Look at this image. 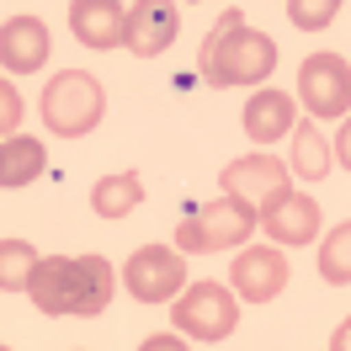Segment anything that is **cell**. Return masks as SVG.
I'll return each mask as SVG.
<instances>
[{"label":"cell","mask_w":351,"mask_h":351,"mask_svg":"<svg viewBox=\"0 0 351 351\" xmlns=\"http://www.w3.org/2000/svg\"><path fill=\"white\" fill-rule=\"evenodd\" d=\"M197 69L208 86H261L266 75L277 69V43L256 32L245 22L240 5H223V16L213 22V32L202 38V53H197Z\"/></svg>","instance_id":"6da1fadb"},{"label":"cell","mask_w":351,"mask_h":351,"mask_svg":"<svg viewBox=\"0 0 351 351\" xmlns=\"http://www.w3.org/2000/svg\"><path fill=\"white\" fill-rule=\"evenodd\" d=\"M27 293H32V304L43 308V314L96 319L112 304L117 277H112L107 256H48V261H38V277H32Z\"/></svg>","instance_id":"7a4b0ae2"},{"label":"cell","mask_w":351,"mask_h":351,"mask_svg":"<svg viewBox=\"0 0 351 351\" xmlns=\"http://www.w3.org/2000/svg\"><path fill=\"white\" fill-rule=\"evenodd\" d=\"M107 112V90L86 69H59L43 86V123L53 128V138H86Z\"/></svg>","instance_id":"3957f363"},{"label":"cell","mask_w":351,"mask_h":351,"mask_svg":"<svg viewBox=\"0 0 351 351\" xmlns=\"http://www.w3.org/2000/svg\"><path fill=\"white\" fill-rule=\"evenodd\" d=\"M256 229V208H245L240 197H208L197 208H186L176 223V245L181 256H202V250H223V245H245Z\"/></svg>","instance_id":"277c9868"},{"label":"cell","mask_w":351,"mask_h":351,"mask_svg":"<svg viewBox=\"0 0 351 351\" xmlns=\"http://www.w3.org/2000/svg\"><path fill=\"white\" fill-rule=\"evenodd\" d=\"M171 319H176V335L223 341V335H234V325H240V298H234V287H223V282H192L176 298Z\"/></svg>","instance_id":"5b68a950"},{"label":"cell","mask_w":351,"mask_h":351,"mask_svg":"<svg viewBox=\"0 0 351 351\" xmlns=\"http://www.w3.org/2000/svg\"><path fill=\"white\" fill-rule=\"evenodd\" d=\"M186 261H181V250L171 245H138L123 266V287H128L138 304H171L186 293Z\"/></svg>","instance_id":"8992f818"},{"label":"cell","mask_w":351,"mask_h":351,"mask_svg":"<svg viewBox=\"0 0 351 351\" xmlns=\"http://www.w3.org/2000/svg\"><path fill=\"white\" fill-rule=\"evenodd\" d=\"M298 101L308 117H351V64L341 53H308L298 64Z\"/></svg>","instance_id":"52a82bcc"},{"label":"cell","mask_w":351,"mask_h":351,"mask_svg":"<svg viewBox=\"0 0 351 351\" xmlns=\"http://www.w3.org/2000/svg\"><path fill=\"white\" fill-rule=\"evenodd\" d=\"M223 192L261 213L266 202H277L282 192H293V186H287L282 160H271V154H245V160H229V165H223Z\"/></svg>","instance_id":"ba28073f"},{"label":"cell","mask_w":351,"mask_h":351,"mask_svg":"<svg viewBox=\"0 0 351 351\" xmlns=\"http://www.w3.org/2000/svg\"><path fill=\"white\" fill-rule=\"evenodd\" d=\"M287 271L293 266H287L282 250L250 245V250H240V261L229 266V282H234V298H245V304H271L287 287Z\"/></svg>","instance_id":"9c48e42d"},{"label":"cell","mask_w":351,"mask_h":351,"mask_svg":"<svg viewBox=\"0 0 351 351\" xmlns=\"http://www.w3.org/2000/svg\"><path fill=\"white\" fill-rule=\"evenodd\" d=\"M176 32H181V11L171 0H138V5H128V43L123 48L138 59H154L176 43Z\"/></svg>","instance_id":"30bf717a"},{"label":"cell","mask_w":351,"mask_h":351,"mask_svg":"<svg viewBox=\"0 0 351 351\" xmlns=\"http://www.w3.org/2000/svg\"><path fill=\"white\" fill-rule=\"evenodd\" d=\"M261 229L277 245H308L319 234V202L308 197V192H282L277 202L261 208Z\"/></svg>","instance_id":"8fae6325"},{"label":"cell","mask_w":351,"mask_h":351,"mask_svg":"<svg viewBox=\"0 0 351 351\" xmlns=\"http://www.w3.org/2000/svg\"><path fill=\"white\" fill-rule=\"evenodd\" d=\"M69 27L86 48H117L128 43V5L112 0H75L69 5Z\"/></svg>","instance_id":"7c38bea8"},{"label":"cell","mask_w":351,"mask_h":351,"mask_svg":"<svg viewBox=\"0 0 351 351\" xmlns=\"http://www.w3.org/2000/svg\"><path fill=\"white\" fill-rule=\"evenodd\" d=\"M48 59V27L38 16H11L0 32V64L5 75H32Z\"/></svg>","instance_id":"4fadbf2b"},{"label":"cell","mask_w":351,"mask_h":351,"mask_svg":"<svg viewBox=\"0 0 351 351\" xmlns=\"http://www.w3.org/2000/svg\"><path fill=\"white\" fill-rule=\"evenodd\" d=\"M293 133V96L287 90H271L266 86L261 96H250L245 101V138L250 144H271V138H287Z\"/></svg>","instance_id":"5bb4252c"},{"label":"cell","mask_w":351,"mask_h":351,"mask_svg":"<svg viewBox=\"0 0 351 351\" xmlns=\"http://www.w3.org/2000/svg\"><path fill=\"white\" fill-rule=\"evenodd\" d=\"M138 202H144V176L138 171H117L107 181H96V192H90L96 219H128Z\"/></svg>","instance_id":"9a60e30c"},{"label":"cell","mask_w":351,"mask_h":351,"mask_svg":"<svg viewBox=\"0 0 351 351\" xmlns=\"http://www.w3.org/2000/svg\"><path fill=\"white\" fill-rule=\"evenodd\" d=\"M43 165H48V149L38 144V138H27V133L5 138V149H0V181H5V186H27V181H38Z\"/></svg>","instance_id":"2e32d148"},{"label":"cell","mask_w":351,"mask_h":351,"mask_svg":"<svg viewBox=\"0 0 351 351\" xmlns=\"http://www.w3.org/2000/svg\"><path fill=\"white\" fill-rule=\"evenodd\" d=\"M330 160H335L330 138L314 128V123H298V128H293V171L304 176V181H325Z\"/></svg>","instance_id":"e0dca14e"},{"label":"cell","mask_w":351,"mask_h":351,"mask_svg":"<svg viewBox=\"0 0 351 351\" xmlns=\"http://www.w3.org/2000/svg\"><path fill=\"white\" fill-rule=\"evenodd\" d=\"M38 277V250L27 240H5L0 245V287L5 293H27Z\"/></svg>","instance_id":"ac0fdd59"},{"label":"cell","mask_w":351,"mask_h":351,"mask_svg":"<svg viewBox=\"0 0 351 351\" xmlns=\"http://www.w3.org/2000/svg\"><path fill=\"white\" fill-rule=\"evenodd\" d=\"M319 277L335 282V287L351 282V219L335 223V229L325 234V245H319Z\"/></svg>","instance_id":"d6986e66"},{"label":"cell","mask_w":351,"mask_h":351,"mask_svg":"<svg viewBox=\"0 0 351 351\" xmlns=\"http://www.w3.org/2000/svg\"><path fill=\"white\" fill-rule=\"evenodd\" d=\"M335 11H341V0H293L287 5V16H293V27H304V32H319V27H330L335 22Z\"/></svg>","instance_id":"ffe728a7"},{"label":"cell","mask_w":351,"mask_h":351,"mask_svg":"<svg viewBox=\"0 0 351 351\" xmlns=\"http://www.w3.org/2000/svg\"><path fill=\"white\" fill-rule=\"evenodd\" d=\"M16 123H22V96L5 75V86H0V128H5V138H16Z\"/></svg>","instance_id":"44dd1931"},{"label":"cell","mask_w":351,"mask_h":351,"mask_svg":"<svg viewBox=\"0 0 351 351\" xmlns=\"http://www.w3.org/2000/svg\"><path fill=\"white\" fill-rule=\"evenodd\" d=\"M138 351H186V341H181V335H144Z\"/></svg>","instance_id":"7402d4cb"},{"label":"cell","mask_w":351,"mask_h":351,"mask_svg":"<svg viewBox=\"0 0 351 351\" xmlns=\"http://www.w3.org/2000/svg\"><path fill=\"white\" fill-rule=\"evenodd\" d=\"M335 160H341V165L351 171V117L341 123V133H335Z\"/></svg>","instance_id":"603a6c76"},{"label":"cell","mask_w":351,"mask_h":351,"mask_svg":"<svg viewBox=\"0 0 351 351\" xmlns=\"http://www.w3.org/2000/svg\"><path fill=\"white\" fill-rule=\"evenodd\" d=\"M330 351H351V319H341V325H335V335H330Z\"/></svg>","instance_id":"cb8c5ba5"},{"label":"cell","mask_w":351,"mask_h":351,"mask_svg":"<svg viewBox=\"0 0 351 351\" xmlns=\"http://www.w3.org/2000/svg\"><path fill=\"white\" fill-rule=\"evenodd\" d=\"M5 351H11V346H5Z\"/></svg>","instance_id":"d4e9b609"}]
</instances>
